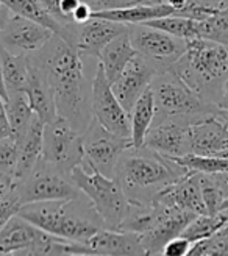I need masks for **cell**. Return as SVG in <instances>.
Instances as JSON below:
<instances>
[{"instance_id": "43", "label": "cell", "mask_w": 228, "mask_h": 256, "mask_svg": "<svg viewBox=\"0 0 228 256\" xmlns=\"http://www.w3.org/2000/svg\"><path fill=\"white\" fill-rule=\"evenodd\" d=\"M218 106L220 111V119L228 124V78L222 84V91H220V97L218 100Z\"/></svg>"}, {"instance_id": "44", "label": "cell", "mask_w": 228, "mask_h": 256, "mask_svg": "<svg viewBox=\"0 0 228 256\" xmlns=\"http://www.w3.org/2000/svg\"><path fill=\"white\" fill-rule=\"evenodd\" d=\"M16 188V178L0 172V200H4Z\"/></svg>"}, {"instance_id": "47", "label": "cell", "mask_w": 228, "mask_h": 256, "mask_svg": "<svg viewBox=\"0 0 228 256\" xmlns=\"http://www.w3.org/2000/svg\"><path fill=\"white\" fill-rule=\"evenodd\" d=\"M11 14H12V12L10 11V8L0 2V30L5 27V24H6V20L10 19Z\"/></svg>"}, {"instance_id": "39", "label": "cell", "mask_w": 228, "mask_h": 256, "mask_svg": "<svg viewBox=\"0 0 228 256\" xmlns=\"http://www.w3.org/2000/svg\"><path fill=\"white\" fill-rule=\"evenodd\" d=\"M88 4L94 11H104V10H114V8H124L138 4V0H82Z\"/></svg>"}, {"instance_id": "29", "label": "cell", "mask_w": 228, "mask_h": 256, "mask_svg": "<svg viewBox=\"0 0 228 256\" xmlns=\"http://www.w3.org/2000/svg\"><path fill=\"white\" fill-rule=\"evenodd\" d=\"M150 27H155L158 30H162L166 33H170L176 38H183V40H192V38H198L197 30V20L189 19L180 14H170L158 19H152L147 22H142Z\"/></svg>"}, {"instance_id": "24", "label": "cell", "mask_w": 228, "mask_h": 256, "mask_svg": "<svg viewBox=\"0 0 228 256\" xmlns=\"http://www.w3.org/2000/svg\"><path fill=\"white\" fill-rule=\"evenodd\" d=\"M136 56V50L132 44L128 32L119 34L118 38L106 44L98 55V64L104 68L108 82L112 84L118 80L130 60Z\"/></svg>"}, {"instance_id": "30", "label": "cell", "mask_w": 228, "mask_h": 256, "mask_svg": "<svg viewBox=\"0 0 228 256\" xmlns=\"http://www.w3.org/2000/svg\"><path fill=\"white\" fill-rule=\"evenodd\" d=\"M225 222H226V219L222 212H219L216 216L198 214L188 224V226L183 230L182 236H184L186 239H189L194 244V242H197V240H202V239H206V238L212 236Z\"/></svg>"}, {"instance_id": "17", "label": "cell", "mask_w": 228, "mask_h": 256, "mask_svg": "<svg viewBox=\"0 0 228 256\" xmlns=\"http://www.w3.org/2000/svg\"><path fill=\"white\" fill-rule=\"evenodd\" d=\"M191 153L197 155H218L228 148V124L219 116L204 118L189 125Z\"/></svg>"}, {"instance_id": "3", "label": "cell", "mask_w": 228, "mask_h": 256, "mask_svg": "<svg viewBox=\"0 0 228 256\" xmlns=\"http://www.w3.org/2000/svg\"><path fill=\"white\" fill-rule=\"evenodd\" d=\"M18 214L47 233L72 240L86 242L105 228L102 217L84 194L72 200L27 203Z\"/></svg>"}, {"instance_id": "45", "label": "cell", "mask_w": 228, "mask_h": 256, "mask_svg": "<svg viewBox=\"0 0 228 256\" xmlns=\"http://www.w3.org/2000/svg\"><path fill=\"white\" fill-rule=\"evenodd\" d=\"M80 4H82V0H61V4H60L61 12H62V14H64L69 20H72V12H74V10L77 8ZM72 22H74V20H72Z\"/></svg>"}, {"instance_id": "38", "label": "cell", "mask_w": 228, "mask_h": 256, "mask_svg": "<svg viewBox=\"0 0 228 256\" xmlns=\"http://www.w3.org/2000/svg\"><path fill=\"white\" fill-rule=\"evenodd\" d=\"M192 247V242L186 239L184 236H176L174 239H170L166 246L162 248V254L164 256H186Z\"/></svg>"}, {"instance_id": "6", "label": "cell", "mask_w": 228, "mask_h": 256, "mask_svg": "<svg viewBox=\"0 0 228 256\" xmlns=\"http://www.w3.org/2000/svg\"><path fill=\"white\" fill-rule=\"evenodd\" d=\"M72 178L102 217L105 228L118 230L128 211L130 200L116 178L106 176L86 164L77 166L72 170Z\"/></svg>"}, {"instance_id": "19", "label": "cell", "mask_w": 228, "mask_h": 256, "mask_svg": "<svg viewBox=\"0 0 228 256\" xmlns=\"http://www.w3.org/2000/svg\"><path fill=\"white\" fill-rule=\"evenodd\" d=\"M28 58H30V68H28V76L24 91L27 94L28 102L36 116L44 124H48L58 116L54 89L50 86V82L42 68L30 56V54Z\"/></svg>"}, {"instance_id": "42", "label": "cell", "mask_w": 228, "mask_h": 256, "mask_svg": "<svg viewBox=\"0 0 228 256\" xmlns=\"http://www.w3.org/2000/svg\"><path fill=\"white\" fill-rule=\"evenodd\" d=\"M92 12H94V10L90 5L82 2L77 8L74 10V12H72V20L75 24H78V25L80 24H84L86 20H90L92 18Z\"/></svg>"}, {"instance_id": "51", "label": "cell", "mask_w": 228, "mask_h": 256, "mask_svg": "<svg viewBox=\"0 0 228 256\" xmlns=\"http://www.w3.org/2000/svg\"><path fill=\"white\" fill-rule=\"evenodd\" d=\"M220 212H222V214L225 216V219L228 220V208H226V210H224V211H220Z\"/></svg>"}, {"instance_id": "23", "label": "cell", "mask_w": 228, "mask_h": 256, "mask_svg": "<svg viewBox=\"0 0 228 256\" xmlns=\"http://www.w3.org/2000/svg\"><path fill=\"white\" fill-rule=\"evenodd\" d=\"M176 10L172 8L164 0H150V2L134 4L124 8H114V10H104V11H94L92 16L96 18H105L110 20H116L122 24H142L152 19H158L164 16L175 14Z\"/></svg>"}, {"instance_id": "22", "label": "cell", "mask_w": 228, "mask_h": 256, "mask_svg": "<svg viewBox=\"0 0 228 256\" xmlns=\"http://www.w3.org/2000/svg\"><path fill=\"white\" fill-rule=\"evenodd\" d=\"M0 2L8 6L11 12L44 25V27L52 30L55 34H58L60 38H62V40L75 47V36H77L78 24H61L42 6L40 0H0Z\"/></svg>"}, {"instance_id": "13", "label": "cell", "mask_w": 228, "mask_h": 256, "mask_svg": "<svg viewBox=\"0 0 228 256\" xmlns=\"http://www.w3.org/2000/svg\"><path fill=\"white\" fill-rule=\"evenodd\" d=\"M54 34L44 25L12 12L5 27L0 30V44L10 52L33 54L42 48Z\"/></svg>"}, {"instance_id": "27", "label": "cell", "mask_w": 228, "mask_h": 256, "mask_svg": "<svg viewBox=\"0 0 228 256\" xmlns=\"http://www.w3.org/2000/svg\"><path fill=\"white\" fill-rule=\"evenodd\" d=\"M0 60L6 94L24 91L30 68L28 54H12L0 44Z\"/></svg>"}, {"instance_id": "31", "label": "cell", "mask_w": 228, "mask_h": 256, "mask_svg": "<svg viewBox=\"0 0 228 256\" xmlns=\"http://www.w3.org/2000/svg\"><path fill=\"white\" fill-rule=\"evenodd\" d=\"M170 158V156H169ZM174 161L184 166L189 170L200 174H218L228 170V158L216 156V155H197V153H188L183 156H174Z\"/></svg>"}, {"instance_id": "52", "label": "cell", "mask_w": 228, "mask_h": 256, "mask_svg": "<svg viewBox=\"0 0 228 256\" xmlns=\"http://www.w3.org/2000/svg\"><path fill=\"white\" fill-rule=\"evenodd\" d=\"M142 2H150V0H138V4H142Z\"/></svg>"}, {"instance_id": "48", "label": "cell", "mask_w": 228, "mask_h": 256, "mask_svg": "<svg viewBox=\"0 0 228 256\" xmlns=\"http://www.w3.org/2000/svg\"><path fill=\"white\" fill-rule=\"evenodd\" d=\"M0 96H2L6 102L8 98V94H6V88H5V83H4V75H2V60H0Z\"/></svg>"}, {"instance_id": "26", "label": "cell", "mask_w": 228, "mask_h": 256, "mask_svg": "<svg viewBox=\"0 0 228 256\" xmlns=\"http://www.w3.org/2000/svg\"><path fill=\"white\" fill-rule=\"evenodd\" d=\"M155 97L154 91L148 86L144 94L138 98L133 110L130 111V124H132V147H142L146 142L147 133L155 120Z\"/></svg>"}, {"instance_id": "33", "label": "cell", "mask_w": 228, "mask_h": 256, "mask_svg": "<svg viewBox=\"0 0 228 256\" xmlns=\"http://www.w3.org/2000/svg\"><path fill=\"white\" fill-rule=\"evenodd\" d=\"M197 30L198 38H206V40L228 46V8L205 20H197Z\"/></svg>"}, {"instance_id": "16", "label": "cell", "mask_w": 228, "mask_h": 256, "mask_svg": "<svg viewBox=\"0 0 228 256\" xmlns=\"http://www.w3.org/2000/svg\"><path fill=\"white\" fill-rule=\"evenodd\" d=\"M125 32H128L126 24L92 16L90 20L78 25L77 36H75V48L82 56L86 55L98 58L104 47Z\"/></svg>"}, {"instance_id": "40", "label": "cell", "mask_w": 228, "mask_h": 256, "mask_svg": "<svg viewBox=\"0 0 228 256\" xmlns=\"http://www.w3.org/2000/svg\"><path fill=\"white\" fill-rule=\"evenodd\" d=\"M40 2L42 4V6L52 14L55 19H58L61 24H64V25H69V24H75V22H72V20H69L64 14L61 12V6H60V4H61V0H40Z\"/></svg>"}, {"instance_id": "37", "label": "cell", "mask_w": 228, "mask_h": 256, "mask_svg": "<svg viewBox=\"0 0 228 256\" xmlns=\"http://www.w3.org/2000/svg\"><path fill=\"white\" fill-rule=\"evenodd\" d=\"M20 206H22V203L14 194V189H12V192H10L4 200H0V230L6 225V222L12 216H16L19 212Z\"/></svg>"}, {"instance_id": "34", "label": "cell", "mask_w": 228, "mask_h": 256, "mask_svg": "<svg viewBox=\"0 0 228 256\" xmlns=\"http://www.w3.org/2000/svg\"><path fill=\"white\" fill-rule=\"evenodd\" d=\"M225 8H228V0H188L186 5L175 14L200 22L218 14Z\"/></svg>"}, {"instance_id": "36", "label": "cell", "mask_w": 228, "mask_h": 256, "mask_svg": "<svg viewBox=\"0 0 228 256\" xmlns=\"http://www.w3.org/2000/svg\"><path fill=\"white\" fill-rule=\"evenodd\" d=\"M19 155V142L14 136L0 139V172L14 176Z\"/></svg>"}, {"instance_id": "32", "label": "cell", "mask_w": 228, "mask_h": 256, "mask_svg": "<svg viewBox=\"0 0 228 256\" xmlns=\"http://www.w3.org/2000/svg\"><path fill=\"white\" fill-rule=\"evenodd\" d=\"M228 256V220L212 236L192 244L188 256Z\"/></svg>"}, {"instance_id": "25", "label": "cell", "mask_w": 228, "mask_h": 256, "mask_svg": "<svg viewBox=\"0 0 228 256\" xmlns=\"http://www.w3.org/2000/svg\"><path fill=\"white\" fill-rule=\"evenodd\" d=\"M42 136H44V122L34 116L28 132L25 133L24 139L19 142V155H18V166L14 178L16 182H20L27 176L38 161L42 156Z\"/></svg>"}, {"instance_id": "7", "label": "cell", "mask_w": 228, "mask_h": 256, "mask_svg": "<svg viewBox=\"0 0 228 256\" xmlns=\"http://www.w3.org/2000/svg\"><path fill=\"white\" fill-rule=\"evenodd\" d=\"M14 194L22 204H27L34 202L72 200L80 197L83 192L75 184L70 174L60 170L41 158L27 176L16 182Z\"/></svg>"}, {"instance_id": "20", "label": "cell", "mask_w": 228, "mask_h": 256, "mask_svg": "<svg viewBox=\"0 0 228 256\" xmlns=\"http://www.w3.org/2000/svg\"><path fill=\"white\" fill-rule=\"evenodd\" d=\"M92 254H114V256H132L147 254L142 247L141 234L122 230L100 228L98 232L86 240Z\"/></svg>"}, {"instance_id": "41", "label": "cell", "mask_w": 228, "mask_h": 256, "mask_svg": "<svg viewBox=\"0 0 228 256\" xmlns=\"http://www.w3.org/2000/svg\"><path fill=\"white\" fill-rule=\"evenodd\" d=\"M11 134H12V130H11V124L8 119V112H6V102L0 96V139L11 136Z\"/></svg>"}, {"instance_id": "2", "label": "cell", "mask_w": 228, "mask_h": 256, "mask_svg": "<svg viewBox=\"0 0 228 256\" xmlns=\"http://www.w3.org/2000/svg\"><path fill=\"white\" fill-rule=\"evenodd\" d=\"M189 172L188 168L146 146L128 147L116 166L114 178L119 182L130 202L154 203L169 184Z\"/></svg>"}, {"instance_id": "50", "label": "cell", "mask_w": 228, "mask_h": 256, "mask_svg": "<svg viewBox=\"0 0 228 256\" xmlns=\"http://www.w3.org/2000/svg\"><path fill=\"white\" fill-rule=\"evenodd\" d=\"M216 156H222V158H228V148H225V150H222V152H219Z\"/></svg>"}, {"instance_id": "21", "label": "cell", "mask_w": 228, "mask_h": 256, "mask_svg": "<svg viewBox=\"0 0 228 256\" xmlns=\"http://www.w3.org/2000/svg\"><path fill=\"white\" fill-rule=\"evenodd\" d=\"M41 233V228L22 216H12L0 230V254H28Z\"/></svg>"}, {"instance_id": "10", "label": "cell", "mask_w": 228, "mask_h": 256, "mask_svg": "<svg viewBox=\"0 0 228 256\" xmlns=\"http://www.w3.org/2000/svg\"><path fill=\"white\" fill-rule=\"evenodd\" d=\"M132 147V139L105 128L96 118L83 132L84 164L106 176H114L122 153Z\"/></svg>"}, {"instance_id": "9", "label": "cell", "mask_w": 228, "mask_h": 256, "mask_svg": "<svg viewBox=\"0 0 228 256\" xmlns=\"http://www.w3.org/2000/svg\"><path fill=\"white\" fill-rule=\"evenodd\" d=\"M128 34L138 55H141L158 74L169 70L186 50V40L150 27L130 24Z\"/></svg>"}, {"instance_id": "14", "label": "cell", "mask_w": 228, "mask_h": 256, "mask_svg": "<svg viewBox=\"0 0 228 256\" xmlns=\"http://www.w3.org/2000/svg\"><path fill=\"white\" fill-rule=\"evenodd\" d=\"M156 74L158 72L141 55L136 54V56L130 60L122 74L118 76V80L111 84L112 92L116 94L122 106L128 111V114L133 110L138 98L152 84Z\"/></svg>"}, {"instance_id": "35", "label": "cell", "mask_w": 228, "mask_h": 256, "mask_svg": "<svg viewBox=\"0 0 228 256\" xmlns=\"http://www.w3.org/2000/svg\"><path fill=\"white\" fill-rule=\"evenodd\" d=\"M198 182H200V189H202V197H204L205 206H206V214L216 216L220 212L222 203L225 200L220 188L218 186L216 180L210 174H200L198 172Z\"/></svg>"}, {"instance_id": "4", "label": "cell", "mask_w": 228, "mask_h": 256, "mask_svg": "<svg viewBox=\"0 0 228 256\" xmlns=\"http://www.w3.org/2000/svg\"><path fill=\"white\" fill-rule=\"evenodd\" d=\"M170 70L194 91L218 104L222 84L228 78V46L206 38L186 40L184 54Z\"/></svg>"}, {"instance_id": "28", "label": "cell", "mask_w": 228, "mask_h": 256, "mask_svg": "<svg viewBox=\"0 0 228 256\" xmlns=\"http://www.w3.org/2000/svg\"><path fill=\"white\" fill-rule=\"evenodd\" d=\"M6 112H8L10 124H11L12 136L18 139V142H20L25 136V133L28 132L33 118L36 116L25 91L8 94Z\"/></svg>"}, {"instance_id": "8", "label": "cell", "mask_w": 228, "mask_h": 256, "mask_svg": "<svg viewBox=\"0 0 228 256\" xmlns=\"http://www.w3.org/2000/svg\"><path fill=\"white\" fill-rule=\"evenodd\" d=\"M41 158L60 170L72 175V170L77 166L84 164L83 133L58 114L52 122L44 124Z\"/></svg>"}, {"instance_id": "5", "label": "cell", "mask_w": 228, "mask_h": 256, "mask_svg": "<svg viewBox=\"0 0 228 256\" xmlns=\"http://www.w3.org/2000/svg\"><path fill=\"white\" fill-rule=\"evenodd\" d=\"M150 88L155 97V120L175 119L194 124L212 114L220 118L218 104L194 91L170 69L156 74Z\"/></svg>"}, {"instance_id": "18", "label": "cell", "mask_w": 228, "mask_h": 256, "mask_svg": "<svg viewBox=\"0 0 228 256\" xmlns=\"http://www.w3.org/2000/svg\"><path fill=\"white\" fill-rule=\"evenodd\" d=\"M154 202L162 203L166 206H176L194 214H206V206L198 182V172L189 170L184 176L162 189Z\"/></svg>"}, {"instance_id": "12", "label": "cell", "mask_w": 228, "mask_h": 256, "mask_svg": "<svg viewBox=\"0 0 228 256\" xmlns=\"http://www.w3.org/2000/svg\"><path fill=\"white\" fill-rule=\"evenodd\" d=\"M155 203L156 214L154 224L148 226L147 232L141 234L142 247L146 248L147 254H160L162 253L164 246L176 236L183 233V230L188 226L196 216L191 211H186L176 206H166V204Z\"/></svg>"}, {"instance_id": "1", "label": "cell", "mask_w": 228, "mask_h": 256, "mask_svg": "<svg viewBox=\"0 0 228 256\" xmlns=\"http://www.w3.org/2000/svg\"><path fill=\"white\" fill-rule=\"evenodd\" d=\"M46 72L54 89L56 111L78 132H84L94 119L91 106L92 83L83 74V61L78 50L54 34L42 48L30 54Z\"/></svg>"}, {"instance_id": "46", "label": "cell", "mask_w": 228, "mask_h": 256, "mask_svg": "<svg viewBox=\"0 0 228 256\" xmlns=\"http://www.w3.org/2000/svg\"><path fill=\"white\" fill-rule=\"evenodd\" d=\"M212 178H214V180H216L218 186L220 188L224 197H225V198H228V170L218 172V174H212Z\"/></svg>"}, {"instance_id": "11", "label": "cell", "mask_w": 228, "mask_h": 256, "mask_svg": "<svg viewBox=\"0 0 228 256\" xmlns=\"http://www.w3.org/2000/svg\"><path fill=\"white\" fill-rule=\"evenodd\" d=\"M91 106L92 116L110 132L124 138H132L130 114L122 106L116 94L112 92L111 83L108 82L105 70L100 64L97 66L92 80Z\"/></svg>"}, {"instance_id": "15", "label": "cell", "mask_w": 228, "mask_h": 256, "mask_svg": "<svg viewBox=\"0 0 228 256\" xmlns=\"http://www.w3.org/2000/svg\"><path fill=\"white\" fill-rule=\"evenodd\" d=\"M189 125L183 120L164 119L155 120L147 133L144 146L164 156H183L191 153Z\"/></svg>"}, {"instance_id": "49", "label": "cell", "mask_w": 228, "mask_h": 256, "mask_svg": "<svg viewBox=\"0 0 228 256\" xmlns=\"http://www.w3.org/2000/svg\"><path fill=\"white\" fill-rule=\"evenodd\" d=\"M164 2L169 4V5H170L172 8H175L176 11H180V10L186 5L188 0H164Z\"/></svg>"}]
</instances>
